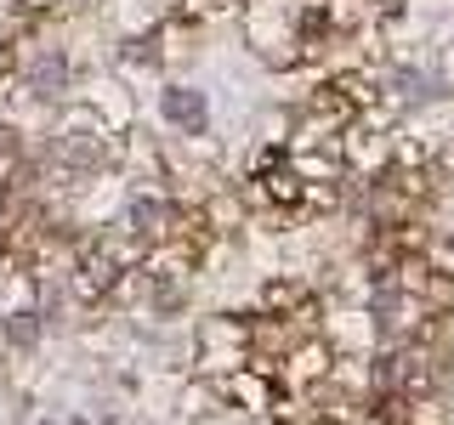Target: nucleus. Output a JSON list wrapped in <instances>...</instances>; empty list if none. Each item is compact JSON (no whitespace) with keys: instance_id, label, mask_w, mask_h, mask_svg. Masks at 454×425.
Returning a JSON list of instances; mask_svg holds the SVG:
<instances>
[{"instance_id":"nucleus-1","label":"nucleus","mask_w":454,"mask_h":425,"mask_svg":"<svg viewBox=\"0 0 454 425\" xmlns=\"http://www.w3.org/2000/svg\"><path fill=\"white\" fill-rule=\"evenodd\" d=\"M250 363V312H210L193 329V375L222 380Z\"/></svg>"},{"instance_id":"nucleus-2","label":"nucleus","mask_w":454,"mask_h":425,"mask_svg":"<svg viewBox=\"0 0 454 425\" xmlns=\"http://www.w3.org/2000/svg\"><path fill=\"white\" fill-rule=\"evenodd\" d=\"M160 120H165V131H170V136H205L210 108H205V97H199L193 85H182V80H160Z\"/></svg>"}]
</instances>
